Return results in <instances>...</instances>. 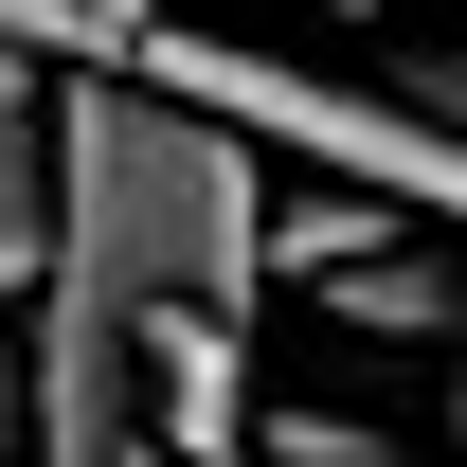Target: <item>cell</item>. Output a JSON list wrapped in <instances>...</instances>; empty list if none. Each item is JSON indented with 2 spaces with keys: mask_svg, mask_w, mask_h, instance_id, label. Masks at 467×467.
Here are the masks:
<instances>
[{
  "mask_svg": "<svg viewBox=\"0 0 467 467\" xmlns=\"http://www.w3.org/2000/svg\"><path fill=\"white\" fill-rule=\"evenodd\" d=\"M0 467H36V396H18V359H0Z\"/></svg>",
  "mask_w": 467,
  "mask_h": 467,
  "instance_id": "cell-10",
  "label": "cell"
},
{
  "mask_svg": "<svg viewBox=\"0 0 467 467\" xmlns=\"http://www.w3.org/2000/svg\"><path fill=\"white\" fill-rule=\"evenodd\" d=\"M36 144H55V270H90L126 306L252 324V288H270V162L234 126H198L144 72H55Z\"/></svg>",
  "mask_w": 467,
  "mask_h": 467,
  "instance_id": "cell-1",
  "label": "cell"
},
{
  "mask_svg": "<svg viewBox=\"0 0 467 467\" xmlns=\"http://www.w3.org/2000/svg\"><path fill=\"white\" fill-rule=\"evenodd\" d=\"M252 450H270V467H396V431H378V413H324V396H270Z\"/></svg>",
  "mask_w": 467,
  "mask_h": 467,
  "instance_id": "cell-7",
  "label": "cell"
},
{
  "mask_svg": "<svg viewBox=\"0 0 467 467\" xmlns=\"http://www.w3.org/2000/svg\"><path fill=\"white\" fill-rule=\"evenodd\" d=\"M413 216H378V198H306V216H270V288H342L359 252H396Z\"/></svg>",
  "mask_w": 467,
  "mask_h": 467,
  "instance_id": "cell-6",
  "label": "cell"
},
{
  "mask_svg": "<svg viewBox=\"0 0 467 467\" xmlns=\"http://www.w3.org/2000/svg\"><path fill=\"white\" fill-rule=\"evenodd\" d=\"M288 18H378V0H288Z\"/></svg>",
  "mask_w": 467,
  "mask_h": 467,
  "instance_id": "cell-11",
  "label": "cell"
},
{
  "mask_svg": "<svg viewBox=\"0 0 467 467\" xmlns=\"http://www.w3.org/2000/svg\"><path fill=\"white\" fill-rule=\"evenodd\" d=\"M450 431H467V342H450Z\"/></svg>",
  "mask_w": 467,
  "mask_h": 467,
  "instance_id": "cell-12",
  "label": "cell"
},
{
  "mask_svg": "<svg viewBox=\"0 0 467 467\" xmlns=\"http://www.w3.org/2000/svg\"><path fill=\"white\" fill-rule=\"evenodd\" d=\"M378 90H396L413 126H450V144H467V55H431V36H396V55H378Z\"/></svg>",
  "mask_w": 467,
  "mask_h": 467,
  "instance_id": "cell-8",
  "label": "cell"
},
{
  "mask_svg": "<svg viewBox=\"0 0 467 467\" xmlns=\"http://www.w3.org/2000/svg\"><path fill=\"white\" fill-rule=\"evenodd\" d=\"M126 72L180 90L198 126H234V144L324 162L342 198H378V216H413V234H467V144H450V126H413L378 72H306V55H270V36H198V18H162Z\"/></svg>",
  "mask_w": 467,
  "mask_h": 467,
  "instance_id": "cell-2",
  "label": "cell"
},
{
  "mask_svg": "<svg viewBox=\"0 0 467 467\" xmlns=\"http://www.w3.org/2000/svg\"><path fill=\"white\" fill-rule=\"evenodd\" d=\"M18 90H36V72H18V55H0V109H18Z\"/></svg>",
  "mask_w": 467,
  "mask_h": 467,
  "instance_id": "cell-13",
  "label": "cell"
},
{
  "mask_svg": "<svg viewBox=\"0 0 467 467\" xmlns=\"http://www.w3.org/2000/svg\"><path fill=\"white\" fill-rule=\"evenodd\" d=\"M55 288V144H36V90L0 109V306Z\"/></svg>",
  "mask_w": 467,
  "mask_h": 467,
  "instance_id": "cell-5",
  "label": "cell"
},
{
  "mask_svg": "<svg viewBox=\"0 0 467 467\" xmlns=\"http://www.w3.org/2000/svg\"><path fill=\"white\" fill-rule=\"evenodd\" d=\"M144 413H162V467H252V324L216 306H144Z\"/></svg>",
  "mask_w": 467,
  "mask_h": 467,
  "instance_id": "cell-3",
  "label": "cell"
},
{
  "mask_svg": "<svg viewBox=\"0 0 467 467\" xmlns=\"http://www.w3.org/2000/svg\"><path fill=\"white\" fill-rule=\"evenodd\" d=\"M90 18H109V72H126V55H144V36L180 18V0H90Z\"/></svg>",
  "mask_w": 467,
  "mask_h": 467,
  "instance_id": "cell-9",
  "label": "cell"
},
{
  "mask_svg": "<svg viewBox=\"0 0 467 467\" xmlns=\"http://www.w3.org/2000/svg\"><path fill=\"white\" fill-rule=\"evenodd\" d=\"M324 306H342L359 342H467V234H396V252H359Z\"/></svg>",
  "mask_w": 467,
  "mask_h": 467,
  "instance_id": "cell-4",
  "label": "cell"
}]
</instances>
